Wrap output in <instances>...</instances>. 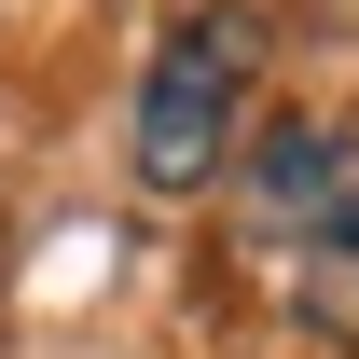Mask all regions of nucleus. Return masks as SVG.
<instances>
[{"label":"nucleus","instance_id":"1","mask_svg":"<svg viewBox=\"0 0 359 359\" xmlns=\"http://www.w3.org/2000/svg\"><path fill=\"white\" fill-rule=\"evenodd\" d=\"M249 69H263V14L249 0H208V14H180L152 42V83H138V180L152 194H208L235 166Z\"/></svg>","mask_w":359,"mask_h":359},{"label":"nucleus","instance_id":"3","mask_svg":"<svg viewBox=\"0 0 359 359\" xmlns=\"http://www.w3.org/2000/svg\"><path fill=\"white\" fill-rule=\"evenodd\" d=\"M290 318H304L318 346H359V194H346V222L318 235V249H290Z\"/></svg>","mask_w":359,"mask_h":359},{"label":"nucleus","instance_id":"2","mask_svg":"<svg viewBox=\"0 0 359 359\" xmlns=\"http://www.w3.org/2000/svg\"><path fill=\"white\" fill-rule=\"evenodd\" d=\"M346 194H359V138L346 125H276L249 152V222L290 235V249H318V235L346 222Z\"/></svg>","mask_w":359,"mask_h":359}]
</instances>
